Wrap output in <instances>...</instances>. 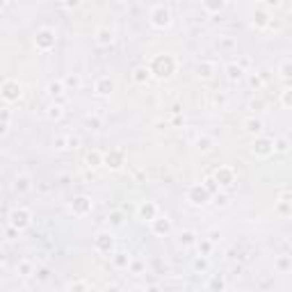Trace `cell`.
<instances>
[{
	"mask_svg": "<svg viewBox=\"0 0 292 292\" xmlns=\"http://www.w3.org/2000/svg\"><path fill=\"white\" fill-rule=\"evenodd\" d=\"M269 21H272V14H269L267 9H256V12H253V25H256L258 30H265L269 25Z\"/></svg>",
	"mask_w": 292,
	"mask_h": 292,
	"instance_id": "26",
	"label": "cell"
},
{
	"mask_svg": "<svg viewBox=\"0 0 292 292\" xmlns=\"http://www.w3.org/2000/svg\"><path fill=\"white\" fill-rule=\"evenodd\" d=\"M117 2H124V0H117Z\"/></svg>",
	"mask_w": 292,
	"mask_h": 292,
	"instance_id": "56",
	"label": "cell"
},
{
	"mask_svg": "<svg viewBox=\"0 0 292 292\" xmlns=\"http://www.w3.org/2000/svg\"><path fill=\"white\" fill-rule=\"evenodd\" d=\"M35 262L30 260V258H23V260H18L16 265V274L21 276V279H30V276H35Z\"/></svg>",
	"mask_w": 292,
	"mask_h": 292,
	"instance_id": "21",
	"label": "cell"
},
{
	"mask_svg": "<svg viewBox=\"0 0 292 292\" xmlns=\"http://www.w3.org/2000/svg\"><path fill=\"white\" fill-rule=\"evenodd\" d=\"M0 96H2L7 103H16V101H21V96H23V87H21L18 80L7 78L5 83L0 84Z\"/></svg>",
	"mask_w": 292,
	"mask_h": 292,
	"instance_id": "7",
	"label": "cell"
},
{
	"mask_svg": "<svg viewBox=\"0 0 292 292\" xmlns=\"http://www.w3.org/2000/svg\"><path fill=\"white\" fill-rule=\"evenodd\" d=\"M262 2H265L267 7H274V9H276V7H281V2H283V0H262Z\"/></svg>",
	"mask_w": 292,
	"mask_h": 292,
	"instance_id": "52",
	"label": "cell"
},
{
	"mask_svg": "<svg viewBox=\"0 0 292 292\" xmlns=\"http://www.w3.org/2000/svg\"><path fill=\"white\" fill-rule=\"evenodd\" d=\"M206 288H208V290H224V288H226V281L221 279V276H212Z\"/></svg>",
	"mask_w": 292,
	"mask_h": 292,
	"instance_id": "39",
	"label": "cell"
},
{
	"mask_svg": "<svg viewBox=\"0 0 292 292\" xmlns=\"http://www.w3.org/2000/svg\"><path fill=\"white\" fill-rule=\"evenodd\" d=\"M194 146H197V151H201V153H208V151H212L217 146V142H215V137H210V135H199Z\"/></svg>",
	"mask_w": 292,
	"mask_h": 292,
	"instance_id": "24",
	"label": "cell"
},
{
	"mask_svg": "<svg viewBox=\"0 0 292 292\" xmlns=\"http://www.w3.org/2000/svg\"><path fill=\"white\" fill-rule=\"evenodd\" d=\"M103 165H105L108 169H112V171H119V169L125 165V153L121 149L110 151L108 155H103Z\"/></svg>",
	"mask_w": 292,
	"mask_h": 292,
	"instance_id": "14",
	"label": "cell"
},
{
	"mask_svg": "<svg viewBox=\"0 0 292 292\" xmlns=\"http://www.w3.org/2000/svg\"><path fill=\"white\" fill-rule=\"evenodd\" d=\"M57 43V32L53 28H39L35 32V46L39 53H50Z\"/></svg>",
	"mask_w": 292,
	"mask_h": 292,
	"instance_id": "4",
	"label": "cell"
},
{
	"mask_svg": "<svg viewBox=\"0 0 292 292\" xmlns=\"http://www.w3.org/2000/svg\"><path fill=\"white\" fill-rule=\"evenodd\" d=\"M53 149L55 151H66L69 149V137H66V135H55L53 137Z\"/></svg>",
	"mask_w": 292,
	"mask_h": 292,
	"instance_id": "37",
	"label": "cell"
},
{
	"mask_svg": "<svg viewBox=\"0 0 292 292\" xmlns=\"http://www.w3.org/2000/svg\"><path fill=\"white\" fill-rule=\"evenodd\" d=\"M279 76H281V80L290 83V78H292V60L290 57H283V60L279 62Z\"/></svg>",
	"mask_w": 292,
	"mask_h": 292,
	"instance_id": "33",
	"label": "cell"
},
{
	"mask_svg": "<svg viewBox=\"0 0 292 292\" xmlns=\"http://www.w3.org/2000/svg\"><path fill=\"white\" fill-rule=\"evenodd\" d=\"M290 94H292L290 87H286L283 94H281V103H283V108H290Z\"/></svg>",
	"mask_w": 292,
	"mask_h": 292,
	"instance_id": "49",
	"label": "cell"
},
{
	"mask_svg": "<svg viewBox=\"0 0 292 292\" xmlns=\"http://www.w3.org/2000/svg\"><path fill=\"white\" fill-rule=\"evenodd\" d=\"M84 165L89 169H98V167H103V153L101 151H89V153L84 155Z\"/></svg>",
	"mask_w": 292,
	"mask_h": 292,
	"instance_id": "28",
	"label": "cell"
},
{
	"mask_svg": "<svg viewBox=\"0 0 292 292\" xmlns=\"http://www.w3.org/2000/svg\"><path fill=\"white\" fill-rule=\"evenodd\" d=\"M210 201H212V194L203 187V183L201 185H190V187H187V203H190V206L203 208V206H208Z\"/></svg>",
	"mask_w": 292,
	"mask_h": 292,
	"instance_id": "6",
	"label": "cell"
},
{
	"mask_svg": "<svg viewBox=\"0 0 292 292\" xmlns=\"http://www.w3.org/2000/svg\"><path fill=\"white\" fill-rule=\"evenodd\" d=\"M80 5H83V0H62V7H64V9H78Z\"/></svg>",
	"mask_w": 292,
	"mask_h": 292,
	"instance_id": "47",
	"label": "cell"
},
{
	"mask_svg": "<svg viewBox=\"0 0 292 292\" xmlns=\"http://www.w3.org/2000/svg\"><path fill=\"white\" fill-rule=\"evenodd\" d=\"M46 91H48V96H53V98L62 96L66 91L64 80H62V78H57V80H50V83H48V87H46Z\"/></svg>",
	"mask_w": 292,
	"mask_h": 292,
	"instance_id": "31",
	"label": "cell"
},
{
	"mask_svg": "<svg viewBox=\"0 0 292 292\" xmlns=\"http://www.w3.org/2000/svg\"><path fill=\"white\" fill-rule=\"evenodd\" d=\"M260 2H262V0H260Z\"/></svg>",
	"mask_w": 292,
	"mask_h": 292,
	"instance_id": "57",
	"label": "cell"
},
{
	"mask_svg": "<svg viewBox=\"0 0 292 292\" xmlns=\"http://www.w3.org/2000/svg\"><path fill=\"white\" fill-rule=\"evenodd\" d=\"M128 272H132L135 276H142L144 274V262L142 260H130V267H128Z\"/></svg>",
	"mask_w": 292,
	"mask_h": 292,
	"instance_id": "43",
	"label": "cell"
},
{
	"mask_svg": "<svg viewBox=\"0 0 292 292\" xmlns=\"http://www.w3.org/2000/svg\"><path fill=\"white\" fill-rule=\"evenodd\" d=\"M274 267H276V272H279V274H288V272L292 269V258L288 256V253H283V256H276Z\"/></svg>",
	"mask_w": 292,
	"mask_h": 292,
	"instance_id": "29",
	"label": "cell"
},
{
	"mask_svg": "<svg viewBox=\"0 0 292 292\" xmlns=\"http://www.w3.org/2000/svg\"><path fill=\"white\" fill-rule=\"evenodd\" d=\"M114 39H117V32H114V28H110V25H101V28L96 30V35H94L96 46H101V48L112 46Z\"/></svg>",
	"mask_w": 292,
	"mask_h": 292,
	"instance_id": "12",
	"label": "cell"
},
{
	"mask_svg": "<svg viewBox=\"0 0 292 292\" xmlns=\"http://www.w3.org/2000/svg\"><path fill=\"white\" fill-rule=\"evenodd\" d=\"M201 7L206 14H219L226 7V0H201Z\"/></svg>",
	"mask_w": 292,
	"mask_h": 292,
	"instance_id": "23",
	"label": "cell"
},
{
	"mask_svg": "<svg viewBox=\"0 0 292 292\" xmlns=\"http://www.w3.org/2000/svg\"><path fill=\"white\" fill-rule=\"evenodd\" d=\"M5 7H7V0H0V12H2Z\"/></svg>",
	"mask_w": 292,
	"mask_h": 292,
	"instance_id": "54",
	"label": "cell"
},
{
	"mask_svg": "<svg viewBox=\"0 0 292 292\" xmlns=\"http://www.w3.org/2000/svg\"><path fill=\"white\" fill-rule=\"evenodd\" d=\"M217 48L224 50V53H233V50H238V42H235L231 35H221L219 39H217Z\"/></svg>",
	"mask_w": 292,
	"mask_h": 292,
	"instance_id": "27",
	"label": "cell"
},
{
	"mask_svg": "<svg viewBox=\"0 0 292 292\" xmlns=\"http://www.w3.org/2000/svg\"><path fill=\"white\" fill-rule=\"evenodd\" d=\"M2 258H5V256H2V249H0V262H2Z\"/></svg>",
	"mask_w": 292,
	"mask_h": 292,
	"instance_id": "55",
	"label": "cell"
},
{
	"mask_svg": "<svg viewBox=\"0 0 292 292\" xmlns=\"http://www.w3.org/2000/svg\"><path fill=\"white\" fill-rule=\"evenodd\" d=\"M7 132H9V121H2V119H0V137H5Z\"/></svg>",
	"mask_w": 292,
	"mask_h": 292,
	"instance_id": "50",
	"label": "cell"
},
{
	"mask_svg": "<svg viewBox=\"0 0 292 292\" xmlns=\"http://www.w3.org/2000/svg\"><path fill=\"white\" fill-rule=\"evenodd\" d=\"M203 187H206V190H208L210 194H219V185H217L212 178H208V180H206V183H203Z\"/></svg>",
	"mask_w": 292,
	"mask_h": 292,
	"instance_id": "45",
	"label": "cell"
},
{
	"mask_svg": "<svg viewBox=\"0 0 292 292\" xmlns=\"http://www.w3.org/2000/svg\"><path fill=\"white\" fill-rule=\"evenodd\" d=\"M110 260H112V265L119 272H124V269H128L130 267V260H132V256L128 253V251H114L112 256H110Z\"/></svg>",
	"mask_w": 292,
	"mask_h": 292,
	"instance_id": "17",
	"label": "cell"
},
{
	"mask_svg": "<svg viewBox=\"0 0 292 292\" xmlns=\"http://www.w3.org/2000/svg\"><path fill=\"white\" fill-rule=\"evenodd\" d=\"M212 245H215V242H212V240H208V238H199L197 240V249H199V253H201V256H210V253H212Z\"/></svg>",
	"mask_w": 292,
	"mask_h": 292,
	"instance_id": "35",
	"label": "cell"
},
{
	"mask_svg": "<svg viewBox=\"0 0 292 292\" xmlns=\"http://www.w3.org/2000/svg\"><path fill=\"white\" fill-rule=\"evenodd\" d=\"M108 226L110 228H124L125 226V215L121 210H112L108 215Z\"/></svg>",
	"mask_w": 292,
	"mask_h": 292,
	"instance_id": "32",
	"label": "cell"
},
{
	"mask_svg": "<svg viewBox=\"0 0 292 292\" xmlns=\"http://www.w3.org/2000/svg\"><path fill=\"white\" fill-rule=\"evenodd\" d=\"M151 78H153V76H151L149 64H139V66L132 69V83H135V84H146Z\"/></svg>",
	"mask_w": 292,
	"mask_h": 292,
	"instance_id": "19",
	"label": "cell"
},
{
	"mask_svg": "<svg viewBox=\"0 0 292 292\" xmlns=\"http://www.w3.org/2000/svg\"><path fill=\"white\" fill-rule=\"evenodd\" d=\"M64 80V87L69 89V87H73V89H78L80 87V78L76 76V73H71V76H66V78H62Z\"/></svg>",
	"mask_w": 292,
	"mask_h": 292,
	"instance_id": "41",
	"label": "cell"
},
{
	"mask_svg": "<svg viewBox=\"0 0 292 292\" xmlns=\"http://www.w3.org/2000/svg\"><path fill=\"white\" fill-rule=\"evenodd\" d=\"M0 119H2V121H12V112H9V110H2V112H0Z\"/></svg>",
	"mask_w": 292,
	"mask_h": 292,
	"instance_id": "51",
	"label": "cell"
},
{
	"mask_svg": "<svg viewBox=\"0 0 292 292\" xmlns=\"http://www.w3.org/2000/svg\"><path fill=\"white\" fill-rule=\"evenodd\" d=\"M35 276L39 281H46L48 276H50V269H48V267H39V269H35Z\"/></svg>",
	"mask_w": 292,
	"mask_h": 292,
	"instance_id": "48",
	"label": "cell"
},
{
	"mask_svg": "<svg viewBox=\"0 0 292 292\" xmlns=\"http://www.w3.org/2000/svg\"><path fill=\"white\" fill-rule=\"evenodd\" d=\"M262 128H265V125H262L260 117H249V119L245 121V130L249 132V135H253V137H256V135H262Z\"/></svg>",
	"mask_w": 292,
	"mask_h": 292,
	"instance_id": "25",
	"label": "cell"
},
{
	"mask_svg": "<svg viewBox=\"0 0 292 292\" xmlns=\"http://www.w3.org/2000/svg\"><path fill=\"white\" fill-rule=\"evenodd\" d=\"M114 245H117V240L110 231H98L94 238V251L96 253H101V256H112L114 253Z\"/></svg>",
	"mask_w": 292,
	"mask_h": 292,
	"instance_id": "5",
	"label": "cell"
},
{
	"mask_svg": "<svg viewBox=\"0 0 292 292\" xmlns=\"http://www.w3.org/2000/svg\"><path fill=\"white\" fill-rule=\"evenodd\" d=\"M197 240H199V235L194 231H183L178 235V245L183 247V249H190V247L197 245Z\"/></svg>",
	"mask_w": 292,
	"mask_h": 292,
	"instance_id": "30",
	"label": "cell"
},
{
	"mask_svg": "<svg viewBox=\"0 0 292 292\" xmlns=\"http://www.w3.org/2000/svg\"><path fill=\"white\" fill-rule=\"evenodd\" d=\"M114 89H117V84H114V80L110 76L96 78V83H94V94L96 96H101V98H110Z\"/></svg>",
	"mask_w": 292,
	"mask_h": 292,
	"instance_id": "11",
	"label": "cell"
},
{
	"mask_svg": "<svg viewBox=\"0 0 292 292\" xmlns=\"http://www.w3.org/2000/svg\"><path fill=\"white\" fill-rule=\"evenodd\" d=\"M288 151H290V139L274 137V153H288Z\"/></svg>",
	"mask_w": 292,
	"mask_h": 292,
	"instance_id": "36",
	"label": "cell"
},
{
	"mask_svg": "<svg viewBox=\"0 0 292 292\" xmlns=\"http://www.w3.org/2000/svg\"><path fill=\"white\" fill-rule=\"evenodd\" d=\"M84 124L89 125V128H94V130H98V128L103 125V121L98 119V117H84Z\"/></svg>",
	"mask_w": 292,
	"mask_h": 292,
	"instance_id": "44",
	"label": "cell"
},
{
	"mask_svg": "<svg viewBox=\"0 0 292 292\" xmlns=\"http://www.w3.org/2000/svg\"><path fill=\"white\" fill-rule=\"evenodd\" d=\"M7 219H9V226L16 228L18 233H23L25 228H30V224H32V212L25 208V206H16V208L9 210Z\"/></svg>",
	"mask_w": 292,
	"mask_h": 292,
	"instance_id": "3",
	"label": "cell"
},
{
	"mask_svg": "<svg viewBox=\"0 0 292 292\" xmlns=\"http://www.w3.org/2000/svg\"><path fill=\"white\" fill-rule=\"evenodd\" d=\"M160 215V208H158V203L153 201H142L137 206V217L142 221H153L155 217Z\"/></svg>",
	"mask_w": 292,
	"mask_h": 292,
	"instance_id": "15",
	"label": "cell"
},
{
	"mask_svg": "<svg viewBox=\"0 0 292 292\" xmlns=\"http://www.w3.org/2000/svg\"><path fill=\"white\" fill-rule=\"evenodd\" d=\"M91 210H94V201L87 194H80V197H76L71 201V212L76 217H87L91 215Z\"/></svg>",
	"mask_w": 292,
	"mask_h": 292,
	"instance_id": "10",
	"label": "cell"
},
{
	"mask_svg": "<svg viewBox=\"0 0 292 292\" xmlns=\"http://www.w3.org/2000/svg\"><path fill=\"white\" fill-rule=\"evenodd\" d=\"M276 212H281L283 217L290 215V201H286V199H279V203H276Z\"/></svg>",
	"mask_w": 292,
	"mask_h": 292,
	"instance_id": "42",
	"label": "cell"
},
{
	"mask_svg": "<svg viewBox=\"0 0 292 292\" xmlns=\"http://www.w3.org/2000/svg\"><path fill=\"white\" fill-rule=\"evenodd\" d=\"M149 69H151V76L153 78H158V80H169V78L176 73V60L167 53L155 55L153 60L149 62Z\"/></svg>",
	"mask_w": 292,
	"mask_h": 292,
	"instance_id": "1",
	"label": "cell"
},
{
	"mask_svg": "<svg viewBox=\"0 0 292 292\" xmlns=\"http://www.w3.org/2000/svg\"><path fill=\"white\" fill-rule=\"evenodd\" d=\"M14 192H18V194H28V192H32V178L28 176V173H18L16 178H14Z\"/></svg>",
	"mask_w": 292,
	"mask_h": 292,
	"instance_id": "18",
	"label": "cell"
},
{
	"mask_svg": "<svg viewBox=\"0 0 292 292\" xmlns=\"http://www.w3.org/2000/svg\"><path fill=\"white\" fill-rule=\"evenodd\" d=\"M149 224H151V233H153V235H160V238L169 235V233H171V228H173L171 219H169L167 215H158L153 221H149Z\"/></svg>",
	"mask_w": 292,
	"mask_h": 292,
	"instance_id": "13",
	"label": "cell"
},
{
	"mask_svg": "<svg viewBox=\"0 0 292 292\" xmlns=\"http://www.w3.org/2000/svg\"><path fill=\"white\" fill-rule=\"evenodd\" d=\"M66 290H91V283H87V281H71V283H66Z\"/></svg>",
	"mask_w": 292,
	"mask_h": 292,
	"instance_id": "40",
	"label": "cell"
},
{
	"mask_svg": "<svg viewBox=\"0 0 292 292\" xmlns=\"http://www.w3.org/2000/svg\"><path fill=\"white\" fill-rule=\"evenodd\" d=\"M194 73H197L199 80H212L215 73H217V64H215V62L203 60V62H199V64L194 66Z\"/></svg>",
	"mask_w": 292,
	"mask_h": 292,
	"instance_id": "16",
	"label": "cell"
},
{
	"mask_svg": "<svg viewBox=\"0 0 292 292\" xmlns=\"http://www.w3.org/2000/svg\"><path fill=\"white\" fill-rule=\"evenodd\" d=\"M149 23L153 25L155 30H167L169 25L173 23V14L167 5H155L151 7L149 12Z\"/></svg>",
	"mask_w": 292,
	"mask_h": 292,
	"instance_id": "2",
	"label": "cell"
},
{
	"mask_svg": "<svg viewBox=\"0 0 292 292\" xmlns=\"http://www.w3.org/2000/svg\"><path fill=\"white\" fill-rule=\"evenodd\" d=\"M192 272H194V274H208L210 272V258L199 253V256L192 260Z\"/></svg>",
	"mask_w": 292,
	"mask_h": 292,
	"instance_id": "22",
	"label": "cell"
},
{
	"mask_svg": "<svg viewBox=\"0 0 292 292\" xmlns=\"http://www.w3.org/2000/svg\"><path fill=\"white\" fill-rule=\"evenodd\" d=\"M78 144H80L78 137H69V149H78Z\"/></svg>",
	"mask_w": 292,
	"mask_h": 292,
	"instance_id": "53",
	"label": "cell"
},
{
	"mask_svg": "<svg viewBox=\"0 0 292 292\" xmlns=\"http://www.w3.org/2000/svg\"><path fill=\"white\" fill-rule=\"evenodd\" d=\"M235 178H238V171H235V167H231V165H221V167L212 173V180H215L219 187H231V185L235 183Z\"/></svg>",
	"mask_w": 292,
	"mask_h": 292,
	"instance_id": "9",
	"label": "cell"
},
{
	"mask_svg": "<svg viewBox=\"0 0 292 292\" xmlns=\"http://www.w3.org/2000/svg\"><path fill=\"white\" fill-rule=\"evenodd\" d=\"M224 73H226L228 83H240V80H242V76H245V69H242L238 62H231V64L224 66Z\"/></svg>",
	"mask_w": 292,
	"mask_h": 292,
	"instance_id": "20",
	"label": "cell"
},
{
	"mask_svg": "<svg viewBox=\"0 0 292 292\" xmlns=\"http://www.w3.org/2000/svg\"><path fill=\"white\" fill-rule=\"evenodd\" d=\"M249 84H251V89L253 91H260L262 87H265V80H262L258 73H249Z\"/></svg>",
	"mask_w": 292,
	"mask_h": 292,
	"instance_id": "38",
	"label": "cell"
},
{
	"mask_svg": "<svg viewBox=\"0 0 292 292\" xmlns=\"http://www.w3.org/2000/svg\"><path fill=\"white\" fill-rule=\"evenodd\" d=\"M262 108H265V103H262L260 98H253V101H249V110H251V112H262Z\"/></svg>",
	"mask_w": 292,
	"mask_h": 292,
	"instance_id": "46",
	"label": "cell"
},
{
	"mask_svg": "<svg viewBox=\"0 0 292 292\" xmlns=\"http://www.w3.org/2000/svg\"><path fill=\"white\" fill-rule=\"evenodd\" d=\"M46 117L50 121H60L62 117H64V105H60V103H50V105H48Z\"/></svg>",
	"mask_w": 292,
	"mask_h": 292,
	"instance_id": "34",
	"label": "cell"
},
{
	"mask_svg": "<svg viewBox=\"0 0 292 292\" xmlns=\"http://www.w3.org/2000/svg\"><path fill=\"white\" fill-rule=\"evenodd\" d=\"M251 153L256 158H272L274 155V139L265 137V135H256V139L251 144Z\"/></svg>",
	"mask_w": 292,
	"mask_h": 292,
	"instance_id": "8",
	"label": "cell"
}]
</instances>
